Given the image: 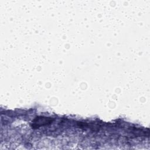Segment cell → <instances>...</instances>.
<instances>
[{
  "label": "cell",
  "instance_id": "1",
  "mask_svg": "<svg viewBox=\"0 0 150 150\" xmlns=\"http://www.w3.org/2000/svg\"><path fill=\"white\" fill-rule=\"evenodd\" d=\"M36 121H35L34 124H33V127H39V126L46 124L48 122H50V121H51V120H50L49 119H47L45 117H40V118H36Z\"/></svg>",
  "mask_w": 150,
  "mask_h": 150
}]
</instances>
